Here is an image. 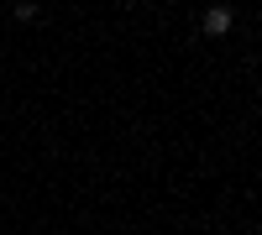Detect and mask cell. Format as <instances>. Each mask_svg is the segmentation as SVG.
<instances>
[{
  "label": "cell",
  "mask_w": 262,
  "mask_h": 235,
  "mask_svg": "<svg viewBox=\"0 0 262 235\" xmlns=\"http://www.w3.org/2000/svg\"><path fill=\"white\" fill-rule=\"evenodd\" d=\"M205 32H210V37H226V32H231V11H226V6L205 11Z\"/></svg>",
  "instance_id": "obj_1"
}]
</instances>
